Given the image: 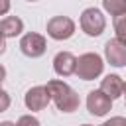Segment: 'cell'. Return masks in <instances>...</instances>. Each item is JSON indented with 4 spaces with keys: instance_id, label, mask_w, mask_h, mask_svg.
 I'll return each instance as SVG.
<instances>
[{
    "instance_id": "7",
    "label": "cell",
    "mask_w": 126,
    "mask_h": 126,
    "mask_svg": "<svg viewBox=\"0 0 126 126\" xmlns=\"http://www.w3.org/2000/svg\"><path fill=\"white\" fill-rule=\"evenodd\" d=\"M110 108H112V98L108 94H104L100 89L91 91L87 94V110L93 116H104L110 112Z\"/></svg>"
},
{
    "instance_id": "21",
    "label": "cell",
    "mask_w": 126,
    "mask_h": 126,
    "mask_svg": "<svg viewBox=\"0 0 126 126\" xmlns=\"http://www.w3.org/2000/svg\"><path fill=\"white\" fill-rule=\"evenodd\" d=\"M122 96H124V106H126V83H124V94Z\"/></svg>"
},
{
    "instance_id": "5",
    "label": "cell",
    "mask_w": 126,
    "mask_h": 126,
    "mask_svg": "<svg viewBox=\"0 0 126 126\" xmlns=\"http://www.w3.org/2000/svg\"><path fill=\"white\" fill-rule=\"evenodd\" d=\"M20 49H22V53H24L26 57L37 59V57H41V55L45 53L47 41H45V37H43L41 33H37V32H28V33H24L22 39H20Z\"/></svg>"
},
{
    "instance_id": "2",
    "label": "cell",
    "mask_w": 126,
    "mask_h": 126,
    "mask_svg": "<svg viewBox=\"0 0 126 126\" xmlns=\"http://www.w3.org/2000/svg\"><path fill=\"white\" fill-rule=\"evenodd\" d=\"M104 71V61L98 53H83L77 57V69H75V75L83 81H94L96 77H100Z\"/></svg>"
},
{
    "instance_id": "23",
    "label": "cell",
    "mask_w": 126,
    "mask_h": 126,
    "mask_svg": "<svg viewBox=\"0 0 126 126\" xmlns=\"http://www.w3.org/2000/svg\"><path fill=\"white\" fill-rule=\"evenodd\" d=\"M28 2H37V0H28Z\"/></svg>"
},
{
    "instance_id": "4",
    "label": "cell",
    "mask_w": 126,
    "mask_h": 126,
    "mask_svg": "<svg viewBox=\"0 0 126 126\" xmlns=\"http://www.w3.org/2000/svg\"><path fill=\"white\" fill-rule=\"evenodd\" d=\"M45 30H47V35L51 39L63 41V39H69L75 33V22L69 16H53L51 20H47Z\"/></svg>"
},
{
    "instance_id": "22",
    "label": "cell",
    "mask_w": 126,
    "mask_h": 126,
    "mask_svg": "<svg viewBox=\"0 0 126 126\" xmlns=\"http://www.w3.org/2000/svg\"><path fill=\"white\" fill-rule=\"evenodd\" d=\"M81 126H93V124H81Z\"/></svg>"
},
{
    "instance_id": "6",
    "label": "cell",
    "mask_w": 126,
    "mask_h": 126,
    "mask_svg": "<svg viewBox=\"0 0 126 126\" xmlns=\"http://www.w3.org/2000/svg\"><path fill=\"white\" fill-rule=\"evenodd\" d=\"M51 100V94L47 91L45 85H37V87H32L26 94H24V104L28 110L32 112H37V110H43Z\"/></svg>"
},
{
    "instance_id": "19",
    "label": "cell",
    "mask_w": 126,
    "mask_h": 126,
    "mask_svg": "<svg viewBox=\"0 0 126 126\" xmlns=\"http://www.w3.org/2000/svg\"><path fill=\"white\" fill-rule=\"evenodd\" d=\"M4 79H6V67L0 63V85L4 83Z\"/></svg>"
},
{
    "instance_id": "3",
    "label": "cell",
    "mask_w": 126,
    "mask_h": 126,
    "mask_svg": "<svg viewBox=\"0 0 126 126\" xmlns=\"http://www.w3.org/2000/svg\"><path fill=\"white\" fill-rule=\"evenodd\" d=\"M79 24H81V30L89 37H98L104 32V28H106V20H104V16H102V12L98 8H87V10H83Z\"/></svg>"
},
{
    "instance_id": "1",
    "label": "cell",
    "mask_w": 126,
    "mask_h": 126,
    "mask_svg": "<svg viewBox=\"0 0 126 126\" xmlns=\"http://www.w3.org/2000/svg\"><path fill=\"white\" fill-rule=\"evenodd\" d=\"M45 87H47L51 100L55 102L57 110L69 114V112H75L79 108V94L69 83H65L61 79H51V81H47Z\"/></svg>"
},
{
    "instance_id": "17",
    "label": "cell",
    "mask_w": 126,
    "mask_h": 126,
    "mask_svg": "<svg viewBox=\"0 0 126 126\" xmlns=\"http://www.w3.org/2000/svg\"><path fill=\"white\" fill-rule=\"evenodd\" d=\"M10 12V0H0V16H6Z\"/></svg>"
},
{
    "instance_id": "20",
    "label": "cell",
    "mask_w": 126,
    "mask_h": 126,
    "mask_svg": "<svg viewBox=\"0 0 126 126\" xmlns=\"http://www.w3.org/2000/svg\"><path fill=\"white\" fill-rule=\"evenodd\" d=\"M0 126H16V124L10 122V120H4V122H0Z\"/></svg>"
},
{
    "instance_id": "15",
    "label": "cell",
    "mask_w": 126,
    "mask_h": 126,
    "mask_svg": "<svg viewBox=\"0 0 126 126\" xmlns=\"http://www.w3.org/2000/svg\"><path fill=\"white\" fill-rule=\"evenodd\" d=\"M10 102H12V100H10V94L0 87V112H6V110L10 108Z\"/></svg>"
},
{
    "instance_id": "14",
    "label": "cell",
    "mask_w": 126,
    "mask_h": 126,
    "mask_svg": "<svg viewBox=\"0 0 126 126\" xmlns=\"http://www.w3.org/2000/svg\"><path fill=\"white\" fill-rule=\"evenodd\" d=\"M16 126H41V124H39V120H37L35 116H32V114H24V116L18 118Z\"/></svg>"
},
{
    "instance_id": "10",
    "label": "cell",
    "mask_w": 126,
    "mask_h": 126,
    "mask_svg": "<svg viewBox=\"0 0 126 126\" xmlns=\"http://www.w3.org/2000/svg\"><path fill=\"white\" fill-rule=\"evenodd\" d=\"M100 91L104 94H108L112 100L120 98L124 94V81H122V77L120 75H106L100 81Z\"/></svg>"
},
{
    "instance_id": "13",
    "label": "cell",
    "mask_w": 126,
    "mask_h": 126,
    "mask_svg": "<svg viewBox=\"0 0 126 126\" xmlns=\"http://www.w3.org/2000/svg\"><path fill=\"white\" fill-rule=\"evenodd\" d=\"M114 32H116V37L126 43V12L114 16Z\"/></svg>"
},
{
    "instance_id": "16",
    "label": "cell",
    "mask_w": 126,
    "mask_h": 126,
    "mask_svg": "<svg viewBox=\"0 0 126 126\" xmlns=\"http://www.w3.org/2000/svg\"><path fill=\"white\" fill-rule=\"evenodd\" d=\"M100 126H126V118L124 116H112L110 120L102 122Z\"/></svg>"
},
{
    "instance_id": "9",
    "label": "cell",
    "mask_w": 126,
    "mask_h": 126,
    "mask_svg": "<svg viewBox=\"0 0 126 126\" xmlns=\"http://www.w3.org/2000/svg\"><path fill=\"white\" fill-rule=\"evenodd\" d=\"M77 69V57L71 51H59L53 57V71L59 77H69Z\"/></svg>"
},
{
    "instance_id": "8",
    "label": "cell",
    "mask_w": 126,
    "mask_h": 126,
    "mask_svg": "<svg viewBox=\"0 0 126 126\" xmlns=\"http://www.w3.org/2000/svg\"><path fill=\"white\" fill-rule=\"evenodd\" d=\"M104 57L112 67H124L126 65V43H122L118 37H112L104 43Z\"/></svg>"
},
{
    "instance_id": "12",
    "label": "cell",
    "mask_w": 126,
    "mask_h": 126,
    "mask_svg": "<svg viewBox=\"0 0 126 126\" xmlns=\"http://www.w3.org/2000/svg\"><path fill=\"white\" fill-rule=\"evenodd\" d=\"M102 8L110 16H118V14L126 12V0H102Z\"/></svg>"
},
{
    "instance_id": "18",
    "label": "cell",
    "mask_w": 126,
    "mask_h": 126,
    "mask_svg": "<svg viewBox=\"0 0 126 126\" xmlns=\"http://www.w3.org/2000/svg\"><path fill=\"white\" fill-rule=\"evenodd\" d=\"M6 51V37H4V33L0 32V55Z\"/></svg>"
},
{
    "instance_id": "11",
    "label": "cell",
    "mask_w": 126,
    "mask_h": 126,
    "mask_svg": "<svg viewBox=\"0 0 126 126\" xmlns=\"http://www.w3.org/2000/svg\"><path fill=\"white\" fill-rule=\"evenodd\" d=\"M0 32L4 33V37H16L24 32V22L18 16H6L0 20Z\"/></svg>"
}]
</instances>
